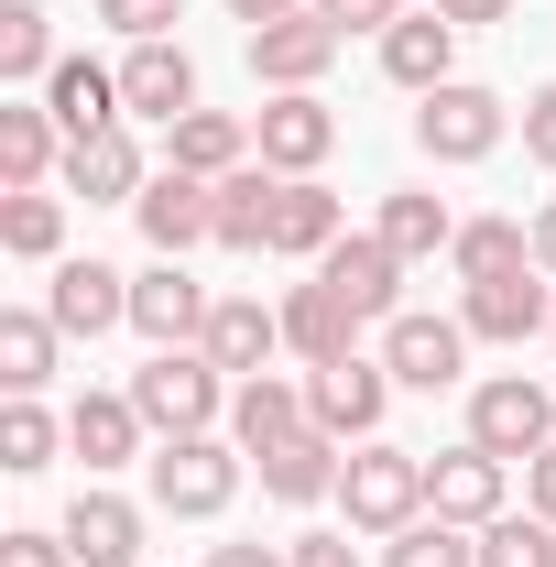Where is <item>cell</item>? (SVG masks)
Here are the masks:
<instances>
[{
	"instance_id": "cell-32",
	"label": "cell",
	"mask_w": 556,
	"mask_h": 567,
	"mask_svg": "<svg viewBox=\"0 0 556 567\" xmlns=\"http://www.w3.org/2000/svg\"><path fill=\"white\" fill-rule=\"evenodd\" d=\"M0 251H11V262H55V251H66V197H55V186H11V197H0Z\"/></svg>"
},
{
	"instance_id": "cell-4",
	"label": "cell",
	"mask_w": 556,
	"mask_h": 567,
	"mask_svg": "<svg viewBox=\"0 0 556 567\" xmlns=\"http://www.w3.org/2000/svg\"><path fill=\"white\" fill-rule=\"evenodd\" d=\"M502 132H513V110L491 87H470V76H447V87L415 99V153L425 164H481V153H502Z\"/></svg>"
},
{
	"instance_id": "cell-5",
	"label": "cell",
	"mask_w": 556,
	"mask_h": 567,
	"mask_svg": "<svg viewBox=\"0 0 556 567\" xmlns=\"http://www.w3.org/2000/svg\"><path fill=\"white\" fill-rule=\"evenodd\" d=\"M470 447H491V458H546L556 447V393L524 382V371L481 382V393H470Z\"/></svg>"
},
{
	"instance_id": "cell-7",
	"label": "cell",
	"mask_w": 556,
	"mask_h": 567,
	"mask_svg": "<svg viewBox=\"0 0 556 567\" xmlns=\"http://www.w3.org/2000/svg\"><path fill=\"white\" fill-rule=\"evenodd\" d=\"M132 218H142V240H153V262H186L197 240H218V186L186 175V164H164V175L132 197Z\"/></svg>"
},
{
	"instance_id": "cell-48",
	"label": "cell",
	"mask_w": 556,
	"mask_h": 567,
	"mask_svg": "<svg viewBox=\"0 0 556 567\" xmlns=\"http://www.w3.org/2000/svg\"><path fill=\"white\" fill-rule=\"evenodd\" d=\"M546 339H556V328H546Z\"/></svg>"
},
{
	"instance_id": "cell-30",
	"label": "cell",
	"mask_w": 556,
	"mask_h": 567,
	"mask_svg": "<svg viewBox=\"0 0 556 567\" xmlns=\"http://www.w3.org/2000/svg\"><path fill=\"white\" fill-rule=\"evenodd\" d=\"M371 229H382V251H393V262H436V251L459 240V218H447V197H425V186H404V197H382V218H371Z\"/></svg>"
},
{
	"instance_id": "cell-1",
	"label": "cell",
	"mask_w": 556,
	"mask_h": 567,
	"mask_svg": "<svg viewBox=\"0 0 556 567\" xmlns=\"http://www.w3.org/2000/svg\"><path fill=\"white\" fill-rule=\"evenodd\" d=\"M229 393H240V382H229L208 350H153V360L132 371V404H142L153 436H218Z\"/></svg>"
},
{
	"instance_id": "cell-12",
	"label": "cell",
	"mask_w": 556,
	"mask_h": 567,
	"mask_svg": "<svg viewBox=\"0 0 556 567\" xmlns=\"http://www.w3.org/2000/svg\"><path fill=\"white\" fill-rule=\"evenodd\" d=\"M459 328H470V339H502V350H524L535 328H556V295H546V274L524 262V274H502V284H470V295H459Z\"/></svg>"
},
{
	"instance_id": "cell-6",
	"label": "cell",
	"mask_w": 556,
	"mask_h": 567,
	"mask_svg": "<svg viewBox=\"0 0 556 567\" xmlns=\"http://www.w3.org/2000/svg\"><path fill=\"white\" fill-rule=\"evenodd\" d=\"M382 404H393V371H382V360H360V350L306 371V415L328 425L339 447H371V436H382Z\"/></svg>"
},
{
	"instance_id": "cell-17",
	"label": "cell",
	"mask_w": 556,
	"mask_h": 567,
	"mask_svg": "<svg viewBox=\"0 0 556 567\" xmlns=\"http://www.w3.org/2000/svg\"><path fill=\"white\" fill-rule=\"evenodd\" d=\"M55 535H66L76 567H142V513H132L121 492H99V481L66 502V524H55Z\"/></svg>"
},
{
	"instance_id": "cell-8",
	"label": "cell",
	"mask_w": 556,
	"mask_h": 567,
	"mask_svg": "<svg viewBox=\"0 0 556 567\" xmlns=\"http://www.w3.org/2000/svg\"><path fill=\"white\" fill-rule=\"evenodd\" d=\"M382 371L404 393H447L470 371V328L459 317H382Z\"/></svg>"
},
{
	"instance_id": "cell-42",
	"label": "cell",
	"mask_w": 556,
	"mask_h": 567,
	"mask_svg": "<svg viewBox=\"0 0 556 567\" xmlns=\"http://www.w3.org/2000/svg\"><path fill=\"white\" fill-rule=\"evenodd\" d=\"M295 567H360L349 535H295Z\"/></svg>"
},
{
	"instance_id": "cell-14",
	"label": "cell",
	"mask_w": 556,
	"mask_h": 567,
	"mask_svg": "<svg viewBox=\"0 0 556 567\" xmlns=\"http://www.w3.org/2000/svg\"><path fill=\"white\" fill-rule=\"evenodd\" d=\"M121 110L175 132V121L197 110V55H186V44H132V55H121Z\"/></svg>"
},
{
	"instance_id": "cell-10",
	"label": "cell",
	"mask_w": 556,
	"mask_h": 567,
	"mask_svg": "<svg viewBox=\"0 0 556 567\" xmlns=\"http://www.w3.org/2000/svg\"><path fill=\"white\" fill-rule=\"evenodd\" d=\"M208 284L186 274V262H153V274H132V328L153 339V350H197L208 339Z\"/></svg>"
},
{
	"instance_id": "cell-47",
	"label": "cell",
	"mask_w": 556,
	"mask_h": 567,
	"mask_svg": "<svg viewBox=\"0 0 556 567\" xmlns=\"http://www.w3.org/2000/svg\"><path fill=\"white\" fill-rule=\"evenodd\" d=\"M295 11H306V0H229V22H251V33H262V22H295Z\"/></svg>"
},
{
	"instance_id": "cell-37",
	"label": "cell",
	"mask_w": 556,
	"mask_h": 567,
	"mask_svg": "<svg viewBox=\"0 0 556 567\" xmlns=\"http://www.w3.org/2000/svg\"><path fill=\"white\" fill-rule=\"evenodd\" d=\"M481 567H556V524L524 502V513H491L481 524Z\"/></svg>"
},
{
	"instance_id": "cell-11",
	"label": "cell",
	"mask_w": 556,
	"mask_h": 567,
	"mask_svg": "<svg viewBox=\"0 0 556 567\" xmlns=\"http://www.w3.org/2000/svg\"><path fill=\"white\" fill-rule=\"evenodd\" d=\"M339 44H349V33L306 0L295 22H262V33H251V76H262V87H317V76L339 66Z\"/></svg>"
},
{
	"instance_id": "cell-19",
	"label": "cell",
	"mask_w": 556,
	"mask_h": 567,
	"mask_svg": "<svg viewBox=\"0 0 556 567\" xmlns=\"http://www.w3.org/2000/svg\"><path fill=\"white\" fill-rule=\"evenodd\" d=\"M306 382H284V371H251L240 393H229V436H240V458H274L284 436H306Z\"/></svg>"
},
{
	"instance_id": "cell-20",
	"label": "cell",
	"mask_w": 556,
	"mask_h": 567,
	"mask_svg": "<svg viewBox=\"0 0 556 567\" xmlns=\"http://www.w3.org/2000/svg\"><path fill=\"white\" fill-rule=\"evenodd\" d=\"M142 186V142L132 132H87V142H66V197H87V208H132Z\"/></svg>"
},
{
	"instance_id": "cell-28",
	"label": "cell",
	"mask_w": 556,
	"mask_h": 567,
	"mask_svg": "<svg viewBox=\"0 0 556 567\" xmlns=\"http://www.w3.org/2000/svg\"><path fill=\"white\" fill-rule=\"evenodd\" d=\"M251 470H262V492H274V502H328L349 458H339V436H328V425H306V436H284L274 458H251Z\"/></svg>"
},
{
	"instance_id": "cell-44",
	"label": "cell",
	"mask_w": 556,
	"mask_h": 567,
	"mask_svg": "<svg viewBox=\"0 0 556 567\" xmlns=\"http://www.w3.org/2000/svg\"><path fill=\"white\" fill-rule=\"evenodd\" d=\"M425 11H447L459 33H481V22H502V11H513V0H425Z\"/></svg>"
},
{
	"instance_id": "cell-45",
	"label": "cell",
	"mask_w": 556,
	"mask_h": 567,
	"mask_svg": "<svg viewBox=\"0 0 556 567\" xmlns=\"http://www.w3.org/2000/svg\"><path fill=\"white\" fill-rule=\"evenodd\" d=\"M208 567H295V546H218Z\"/></svg>"
},
{
	"instance_id": "cell-43",
	"label": "cell",
	"mask_w": 556,
	"mask_h": 567,
	"mask_svg": "<svg viewBox=\"0 0 556 567\" xmlns=\"http://www.w3.org/2000/svg\"><path fill=\"white\" fill-rule=\"evenodd\" d=\"M524 502H535V513L556 524V447H546V458H524Z\"/></svg>"
},
{
	"instance_id": "cell-18",
	"label": "cell",
	"mask_w": 556,
	"mask_h": 567,
	"mask_svg": "<svg viewBox=\"0 0 556 567\" xmlns=\"http://www.w3.org/2000/svg\"><path fill=\"white\" fill-rule=\"evenodd\" d=\"M317 284L360 306V328H371V317H404V262L382 251V229H360V240H339V251L317 262Z\"/></svg>"
},
{
	"instance_id": "cell-46",
	"label": "cell",
	"mask_w": 556,
	"mask_h": 567,
	"mask_svg": "<svg viewBox=\"0 0 556 567\" xmlns=\"http://www.w3.org/2000/svg\"><path fill=\"white\" fill-rule=\"evenodd\" d=\"M524 229H535V274L556 284V197H546V208H535V218H524Z\"/></svg>"
},
{
	"instance_id": "cell-24",
	"label": "cell",
	"mask_w": 556,
	"mask_h": 567,
	"mask_svg": "<svg viewBox=\"0 0 556 567\" xmlns=\"http://www.w3.org/2000/svg\"><path fill=\"white\" fill-rule=\"evenodd\" d=\"M44 110L66 121V142L121 132V121H132V110H121V76H110V66H87V55H66V66L44 76Z\"/></svg>"
},
{
	"instance_id": "cell-27",
	"label": "cell",
	"mask_w": 556,
	"mask_h": 567,
	"mask_svg": "<svg viewBox=\"0 0 556 567\" xmlns=\"http://www.w3.org/2000/svg\"><path fill=\"white\" fill-rule=\"evenodd\" d=\"M349 229H339V197L317 186V175H284V208H274V251L284 262H328Z\"/></svg>"
},
{
	"instance_id": "cell-3",
	"label": "cell",
	"mask_w": 556,
	"mask_h": 567,
	"mask_svg": "<svg viewBox=\"0 0 556 567\" xmlns=\"http://www.w3.org/2000/svg\"><path fill=\"white\" fill-rule=\"evenodd\" d=\"M339 502H349V535H404L425 513V458L415 447H349V470H339Z\"/></svg>"
},
{
	"instance_id": "cell-22",
	"label": "cell",
	"mask_w": 556,
	"mask_h": 567,
	"mask_svg": "<svg viewBox=\"0 0 556 567\" xmlns=\"http://www.w3.org/2000/svg\"><path fill=\"white\" fill-rule=\"evenodd\" d=\"M447 66H459V22H447V11H404V22H393V33H382V76H393V87H447Z\"/></svg>"
},
{
	"instance_id": "cell-21",
	"label": "cell",
	"mask_w": 556,
	"mask_h": 567,
	"mask_svg": "<svg viewBox=\"0 0 556 567\" xmlns=\"http://www.w3.org/2000/svg\"><path fill=\"white\" fill-rule=\"evenodd\" d=\"M284 350L306 360V371H317V360H349L360 350V306L328 295V284H295V295H284Z\"/></svg>"
},
{
	"instance_id": "cell-25",
	"label": "cell",
	"mask_w": 556,
	"mask_h": 567,
	"mask_svg": "<svg viewBox=\"0 0 556 567\" xmlns=\"http://www.w3.org/2000/svg\"><path fill=\"white\" fill-rule=\"evenodd\" d=\"M55 142H66V121H55L44 99H0V186H44V175L66 164Z\"/></svg>"
},
{
	"instance_id": "cell-2",
	"label": "cell",
	"mask_w": 556,
	"mask_h": 567,
	"mask_svg": "<svg viewBox=\"0 0 556 567\" xmlns=\"http://www.w3.org/2000/svg\"><path fill=\"white\" fill-rule=\"evenodd\" d=\"M229 492H240V436H164L153 447V513L208 524V513H229Z\"/></svg>"
},
{
	"instance_id": "cell-26",
	"label": "cell",
	"mask_w": 556,
	"mask_h": 567,
	"mask_svg": "<svg viewBox=\"0 0 556 567\" xmlns=\"http://www.w3.org/2000/svg\"><path fill=\"white\" fill-rule=\"evenodd\" d=\"M274 208H284V175H274V164L218 175V251H274Z\"/></svg>"
},
{
	"instance_id": "cell-13",
	"label": "cell",
	"mask_w": 556,
	"mask_h": 567,
	"mask_svg": "<svg viewBox=\"0 0 556 567\" xmlns=\"http://www.w3.org/2000/svg\"><path fill=\"white\" fill-rule=\"evenodd\" d=\"M502 470H513V458H491V447L459 436L447 458H425V513H447V524H470V535H481L491 513H513V502H502Z\"/></svg>"
},
{
	"instance_id": "cell-33",
	"label": "cell",
	"mask_w": 556,
	"mask_h": 567,
	"mask_svg": "<svg viewBox=\"0 0 556 567\" xmlns=\"http://www.w3.org/2000/svg\"><path fill=\"white\" fill-rule=\"evenodd\" d=\"M55 339H66V328H55L44 306H11V317H0V382H11V393H44V382H55Z\"/></svg>"
},
{
	"instance_id": "cell-23",
	"label": "cell",
	"mask_w": 556,
	"mask_h": 567,
	"mask_svg": "<svg viewBox=\"0 0 556 567\" xmlns=\"http://www.w3.org/2000/svg\"><path fill=\"white\" fill-rule=\"evenodd\" d=\"M142 436H153V425H142V404H132V393H76L66 447L87 458V481H99V470H121V458H142Z\"/></svg>"
},
{
	"instance_id": "cell-40",
	"label": "cell",
	"mask_w": 556,
	"mask_h": 567,
	"mask_svg": "<svg viewBox=\"0 0 556 567\" xmlns=\"http://www.w3.org/2000/svg\"><path fill=\"white\" fill-rule=\"evenodd\" d=\"M524 153H535V164L556 175V76L535 87V99H524Z\"/></svg>"
},
{
	"instance_id": "cell-39",
	"label": "cell",
	"mask_w": 556,
	"mask_h": 567,
	"mask_svg": "<svg viewBox=\"0 0 556 567\" xmlns=\"http://www.w3.org/2000/svg\"><path fill=\"white\" fill-rule=\"evenodd\" d=\"M317 11H328L339 33H393V22H404L415 0H317Z\"/></svg>"
},
{
	"instance_id": "cell-34",
	"label": "cell",
	"mask_w": 556,
	"mask_h": 567,
	"mask_svg": "<svg viewBox=\"0 0 556 567\" xmlns=\"http://www.w3.org/2000/svg\"><path fill=\"white\" fill-rule=\"evenodd\" d=\"M55 66H66V55H55V11L11 0V11H0V76H11V87H44Z\"/></svg>"
},
{
	"instance_id": "cell-36",
	"label": "cell",
	"mask_w": 556,
	"mask_h": 567,
	"mask_svg": "<svg viewBox=\"0 0 556 567\" xmlns=\"http://www.w3.org/2000/svg\"><path fill=\"white\" fill-rule=\"evenodd\" d=\"M382 567H481V535L447 524V513H415V524L393 535V557H382Z\"/></svg>"
},
{
	"instance_id": "cell-41",
	"label": "cell",
	"mask_w": 556,
	"mask_h": 567,
	"mask_svg": "<svg viewBox=\"0 0 556 567\" xmlns=\"http://www.w3.org/2000/svg\"><path fill=\"white\" fill-rule=\"evenodd\" d=\"M0 567H76V557H66V535H33L22 524V535H0Z\"/></svg>"
},
{
	"instance_id": "cell-16",
	"label": "cell",
	"mask_w": 556,
	"mask_h": 567,
	"mask_svg": "<svg viewBox=\"0 0 556 567\" xmlns=\"http://www.w3.org/2000/svg\"><path fill=\"white\" fill-rule=\"evenodd\" d=\"M197 350H208L229 382L274 371V350H284V306H262V295H218V306H208V339H197Z\"/></svg>"
},
{
	"instance_id": "cell-35",
	"label": "cell",
	"mask_w": 556,
	"mask_h": 567,
	"mask_svg": "<svg viewBox=\"0 0 556 567\" xmlns=\"http://www.w3.org/2000/svg\"><path fill=\"white\" fill-rule=\"evenodd\" d=\"M55 447H66V425L44 415L33 393H11V404H0V470H22V481H33V470H55Z\"/></svg>"
},
{
	"instance_id": "cell-9",
	"label": "cell",
	"mask_w": 556,
	"mask_h": 567,
	"mask_svg": "<svg viewBox=\"0 0 556 567\" xmlns=\"http://www.w3.org/2000/svg\"><path fill=\"white\" fill-rule=\"evenodd\" d=\"M328 142H339V110H328L317 87H274V110L251 121V153H262L274 175H317Z\"/></svg>"
},
{
	"instance_id": "cell-31",
	"label": "cell",
	"mask_w": 556,
	"mask_h": 567,
	"mask_svg": "<svg viewBox=\"0 0 556 567\" xmlns=\"http://www.w3.org/2000/svg\"><path fill=\"white\" fill-rule=\"evenodd\" d=\"M164 153H175V164H186V175H240V164H251V132H240V121H229V110H186V121H175V132H164Z\"/></svg>"
},
{
	"instance_id": "cell-29",
	"label": "cell",
	"mask_w": 556,
	"mask_h": 567,
	"mask_svg": "<svg viewBox=\"0 0 556 567\" xmlns=\"http://www.w3.org/2000/svg\"><path fill=\"white\" fill-rule=\"evenodd\" d=\"M447 262H459V284H502V274L535 262V229H524V218H459Z\"/></svg>"
},
{
	"instance_id": "cell-38",
	"label": "cell",
	"mask_w": 556,
	"mask_h": 567,
	"mask_svg": "<svg viewBox=\"0 0 556 567\" xmlns=\"http://www.w3.org/2000/svg\"><path fill=\"white\" fill-rule=\"evenodd\" d=\"M175 11H186V0H87V22H110L121 44H164Z\"/></svg>"
},
{
	"instance_id": "cell-15",
	"label": "cell",
	"mask_w": 556,
	"mask_h": 567,
	"mask_svg": "<svg viewBox=\"0 0 556 567\" xmlns=\"http://www.w3.org/2000/svg\"><path fill=\"white\" fill-rule=\"evenodd\" d=\"M44 317H55L66 339L132 328V274H110V262H55V284H44Z\"/></svg>"
}]
</instances>
